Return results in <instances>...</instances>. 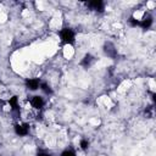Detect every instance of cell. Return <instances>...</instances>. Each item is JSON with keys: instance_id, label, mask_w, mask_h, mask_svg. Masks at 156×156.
Segmentation results:
<instances>
[{"instance_id": "cell-6", "label": "cell", "mask_w": 156, "mask_h": 156, "mask_svg": "<svg viewBox=\"0 0 156 156\" xmlns=\"http://www.w3.org/2000/svg\"><path fill=\"white\" fill-rule=\"evenodd\" d=\"M151 23H152V18H151L150 16H144V17L140 20V22H139V24H140L143 28H149V27L151 26Z\"/></svg>"}, {"instance_id": "cell-7", "label": "cell", "mask_w": 156, "mask_h": 156, "mask_svg": "<svg viewBox=\"0 0 156 156\" xmlns=\"http://www.w3.org/2000/svg\"><path fill=\"white\" fill-rule=\"evenodd\" d=\"M93 61H94V57H93L91 55L87 54V55L84 56V58L82 60V65H83L84 67H89V66L93 63Z\"/></svg>"}, {"instance_id": "cell-2", "label": "cell", "mask_w": 156, "mask_h": 156, "mask_svg": "<svg viewBox=\"0 0 156 156\" xmlns=\"http://www.w3.org/2000/svg\"><path fill=\"white\" fill-rule=\"evenodd\" d=\"M30 105H32L34 108L40 110V108H43V106H44V100H43L40 96H33L32 100H30Z\"/></svg>"}, {"instance_id": "cell-5", "label": "cell", "mask_w": 156, "mask_h": 156, "mask_svg": "<svg viewBox=\"0 0 156 156\" xmlns=\"http://www.w3.org/2000/svg\"><path fill=\"white\" fill-rule=\"evenodd\" d=\"M26 84H27L28 89H30V90H37L40 87V82L38 79H28L26 82Z\"/></svg>"}, {"instance_id": "cell-4", "label": "cell", "mask_w": 156, "mask_h": 156, "mask_svg": "<svg viewBox=\"0 0 156 156\" xmlns=\"http://www.w3.org/2000/svg\"><path fill=\"white\" fill-rule=\"evenodd\" d=\"M91 10H96V11H101L102 10V7H104V4H102V1H100V0H95V1H89L88 4H87Z\"/></svg>"}, {"instance_id": "cell-9", "label": "cell", "mask_w": 156, "mask_h": 156, "mask_svg": "<svg viewBox=\"0 0 156 156\" xmlns=\"http://www.w3.org/2000/svg\"><path fill=\"white\" fill-rule=\"evenodd\" d=\"M40 89H41L45 94H51V93H52L51 88H50L48 84H45V83H41V84H40Z\"/></svg>"}, {"instance_id": "cell-8", "label": "cell", "mask_w": 156, "mask_h": 156, "mask_svg": "<svg viewBox=\"0 0 156 156\" xmlns=\"http://www.w3.org/2000/svg\"><path fill=\"white\" fill-rule=\"evenodd\" d=\"M10 106H11V108L12 110H18V99H17V96H12V98H10Z\"/></svg>"}, {"instance_id": "cell-12", "label": "cell", "mask_w": 156, "mask_h": 156, "mask_svg": "<svg viewBox=\"0 0 156 156\" xmlns=\"http://www.w3.org/2000/svg\"><path fill=\"white\" fill-rule=\"evenodd\" d=\"M38 156H50V155L49 154H45V152H39Z\"/></svg>"}, {"instance_id": "cell-11", "label": "cell", "mask_w": 156, "mask_h": 156, "mask_svg": "<svg viewBox=\"0 0 156 156\" xmlns=\"http://www.w3.org/2000/svg\"><path fill=\"white\" fill-rule=\"evenodd\" d=\"M88 145H89V143H88L87 140H82V141H80V147H82L83 150L88 149Z\"/></svg>"}, {"instance_id": "cell-3", "label": "cell", "mask_w": 156, "mask_h": 156, "mask_svg": "<svg viewBox=\"0 0 156 156\" xmlns=\"http://www.w3.org/2000/svg\"><path fill=\"white\" fill-rule=\"evenodd\" d=\"M15 130L18 135H26L28 133V124L26 123H20L15 126Z\"/></svg>"}, {"instance_id": "cell-10", "label": "cell", "mask_w": 156, "mask_h": 156, "mask_svg": "<svg viewBox=\"0 0 156 156\" xmlns=\"http://www.w3.org/2000/svg\"><path fill=\"white\" fill-rule=\"evenodd\" d=\"M61 156H76V155H74L73 151H71V150H66V151H63V152L61 154Z\"/></svg>"}, {"instance_id": "cell-1", "label": "cell", "mask_w": 156, "mask_h": 156, "mask_svg": "<svg viewBox=\"0 0 156 156\" xmlns=\"http://www.w3.org/2000/svg\"><path fill=\"white\" fill-rule=\"evenodd\" d=\"M60 35H61L62 41L66 44H72L74 41V33L71 28H63L60 32Z\"/></svg>"}]
</instances>
